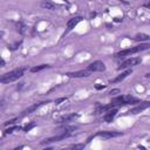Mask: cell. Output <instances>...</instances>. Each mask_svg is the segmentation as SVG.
Here are the masks:
<instances>
[{
  "mask_svg": "<svg viewBox=\"0 0 150 150\" xmlns=\"http://www.w3.org/2000/svg\"><path fill=\"white\" fill-rule=\"evenodd\" d=\"M25 70H26L25 68H16V69H14V70H12V71L5 73L4 75H1V77H0V82L4 83V84H5V83L13 82V81H15V80L22 77Z\"/></svg>",
  "mask_w": 150,
  "mask_h": 150,
  "instance_id": "1",
  "label": "cell"
},
{
  "mask_svg": "<svg viewBox=\"0 0 150 150\" xmlns=\"http://www.w3.org/2000/svg\"><path fill=\"white\" fill-rule=\"evenodd\" d=\"M150 48V45L149 43H143V45H138V46H135L132 48H128V49H124V50H121L118 53L115 54V57H123V56H127V55H131V54H135V53H138V52H142V50H145Z\"/></svg>",
  "mask_w": 150,
  "mask_h": 150,
  "instance_id": "2",
  "label": "cell"
},
{
  "mask_svg": "<svg viewBox=\"0 0 150 150\" xmlns=\"http://www.w3.org/2000/svg\"><path fill=\"white\" fill-rule=\"evenodd\" d=\"M115 107H120V105H125V104H134V103H137L138 100L131 95H121V96H117L115 97L112 101H111Z\"/></svg>",
  "mask_w": 150,
  "mask_h": 150,
  "instance_id": "3",
  "label": "cell"
},
{
  "mask_svg": "<svg viewBox=\"0 0 150 150\" xmlns=\"http://www.w3.org/2000/svg\"><path fill=\"white\" fill-rule=\"evenodd\" d=\"M142 62V59L141 57H130V59H127L124 60L120 66H118V70H122V69H125V68H129V67H132V66H136L138 63Z\"/></svg>",
  "mask_w": 150,
  "mask_h": 150,
  "instance_id": "4",
  "label": "cell"
},
{
  "mask_svg": "<svg viewBox=\"0 0 150 150\" xmlns=\"http://www.w3.org/2000/svg\"><path fill=\"white\" fill-rule=\"evenodd\" d=\"M86 69L89 70L90 73H94V71H103V70H105V64L102 61H94L90 64H88Z\"/></svg>",
  "mask_w": 150,
  "mask_h": 150,
  "instance_id": "5",
  "label": "cell"
},
{
  "mask_svg": "<svg viewBox=\"0 0 150 150\" xmlns=\"http://www.w3.org/2000/svg\"><path fill=\"white\" fill-rule=\"evenodd\" d=\"M70 134L69 132H63L61 135H57V136H54V137H50V138H47L45 141H42V144H49V143H54V142H59V141H62L67 137H69Z\"/></svg>",
  "mask_w": 150,
  "mask_h": 150,
  "instance_id": "6",
  "label": "cell"
},
{
  "mask_svg": "<svg viewBox=\"0 0 150 150\" xmlns=\"http://www.w3.org/2000/svg\"><path fill=\"white\" fill-rule=\"evenodd\" d=\"M121 135L122 132H117V131H98L95 136H100L103 138H112V137H118Z\"/></svg>",
  "mask_w": 150,
  "mask_h": 150,
  "instance_id": "7",
  "label": "cell"
},
{
  "mask_svg": "<svg viewBox=\"0 0 150 150\" xmlns=\"http://www.w3.org/2000/svg\"><path fill=\"white\" fill-rule=\"evenodd\" d=\"M149 107H150V102H149V101H145V102H142L139 105H137V107L130 109L128 112L135 115V114H138V112H141L142 110H144V109H146V108H149Z\"/></svg>",
  "mask_w": 150,
  "mask_h": 150,
  "instance_id": "8",
  "label": "cell"
},
{
  "mask_svg": "<svg viewBox=\"0 0 150 150\" xmlns=\"http://www.w3.org/2000/svg\"><path fill=\"white\" fill-rule=\"evenodd\" d=\"M66 75L69 76V77H84V76H89L90 75V71L87 70V69H81V70H77V71L67 73Z\"/></svg>",
  "mask_w": 150,
  "mask_h": 150,
  "instance_id": "9",
  "label": "cell"
},
{
  "mask_svg": "<svg viewBox=\"0 0 150 150\" xmlns=\"http://www.w3.org/2000/svg\"><path fill=\"white\" fill-rule=\"evenodd\" d=\"M82 16H74V18H71L68 22H67V32H69V30H71L73 28H75V26L79 23V22H81L82 21Z\"/></svg>",
  "mask_w": 150,
  "mask_h": 150,
  "instance_id": "10",
  "label": "cell"
},
{
  "mask_svg": "<svg viewBox=\"0 0 150 150\" xmlns=\"http://www.w3.org/2000/svg\"><path fill=\"white\" fill-rule=\"evenodd\" d=\"M131 73H132V70H131V69H128V70L123 71L122 74H120L118 76H116V77H115L114 80H111V81H110V83H116V82H121L122 80H124V79H125V77H127L128 75H130Z\"/></svg>",
  "mask_w": 150,
  "mask_h": 150,
  "instance_id": "11",
  "label": "cell"
},
{
  "mask_svg": "<svg viewBox=\"0 0 150 150\" xmlns=\"http://www.w3.org/2000/svg\"><path fill=\"white\" fill-rule=\"evenodd\" d=\"M116 114H117V109L116 108H112V109H110V110H108V112L103 116V118H104V121L105 122H111L112 121V118L116 116Z\"/></svg>",
  "mask_w": 150,
  "mask_h": 150,
  "instance_id": "12",
  "label": "cell"
},
{
  "mask_svg": "<svg viewBox=\"0 0 150 150\" xmlns=\"http://www.w3.org/2000/svg\"><path fill=\"white\" fill-rule=\"evenodd\" d=\"M45 103H47V102H39V103H35V104H33V105H30L29 108H27L25 111H23V115H27V114H30V112H33L34 110H36L40 105H42V104H45Z\"/></svg>",
  "mask_w": 150,
  "mask_h": 150,
  "instance_id": "13",
  "label": "cell"
},
{
  "mask_svg": "<svg viewBox=\"0 0 150 150\" xmlns=\"http://www.w3.org/2000/svg\"><path fill=\"white\" fill-rule=\"evenodd\" d=\"M134 39L136 41H148V40H150V35L144 34V33H139V34H136Z\"/></svg>",
  "mask_w": 150,
  "mask_h": 150,
  "instance_id": "14",
  "label": "cell"
},
{
  "mask_svg": "<svg viewBox=\"0 0 150 150\" xmlns=\"http://www.w3.org/2000/svg\"><path fill=\"white\" fill-rule=\"evenodd\" d=\"M75 117H77V114H70V115H67V116H62L57 122H59V123H62V122H69L70 120H73V118H75Z\"/></svg>",
  "mask_w": 150,
  "mask_h": 150,
  "instance_id": "15",
  "label": "cell"
},
{
  "mask_svg": "<svg viewBox=\"0 0 150 150\" xmlns=\"http://www.w3.org/2000/svg\"><path fill=\"white\" fill-rule=\"evenodd\" d=\"M48 67H49L48 64L35 66V67H32V68H30V71H32V73H36V71H40V70H42V69H45V68H48Z\"/></svg>",
  "mask_w": 150,
  "mask_h": 150,
  "instance_id": "16",
  "label": "cell"
},
{
  "mask_svg": "<svg viewBox=\"0 0 150 150\" xmlns=\"http://www.w3.org/2000/svg\"><path fill=\"white\" fill-rule=\"evenodd\" d=\"M41 6H42L43 8H48V9H54V8H55V6H54L52 2H48V1L41 2Z\"/></svg>",
  "mask_w": 150,
  "mask_h": 150,
  "instance_id": "17",
  "label": "cell"
},
{
  "mask_svg": "<svg viewBox=\"0 0 150 150\" xmlns=\"http://www.w3.org/2000/svg\"><path fill=\"white\" fill-rule=\"evenodd\" d=\"M19 129H20V127H11V128H8V129H6V130H5L4 135H7V134H12L13 131H15V130H19Z\"/></svg>",
  "mask_w": 150,
  "mask_h": 150,
  "instance_id": "18",
  "label": "cell"
},
{
  "mask_svg": "<svg viewBox=\"0 0 150 150\" xmlns=\"http://www.w3.org/2000/svg\"><path fill=\"white\" fill-rule=\"evenodd\" d=\"M18 30L22 34V33H23V30H25V25H23V23H21V22H19V23H18Z\"/></svg>",
  "mask_w": 150,
  "mask_h": 150,
  "instance_id": "19",
  "label": "cell"
},
{
  "mask_svg": "<svg viewBox=\"0 0 150 150\" xmlns=\"http://www.w3.org/2000/svg\"><path fill=\"white\" fill-rule=\"evenodd\" d=\"M69 148L70 149H82V148H84V144H74V145H70Z\"/></svg>",
  "mask_w": 150,
  "mask_h": 150,
  "instance_id": "20",
  "label": "cell"
},
{
  "mask_svg": "<svg viewBox=\"0 0 150 150\" xmlns=\"http://www.w3.org/2000/svg\"><path fill=\"white\" fill-rule=\"evenodd\" d=\"M34 125H35L34 123H30L29 125H26V127L23 128V131H25V132H27V131H29V130H30V129H32V128H33Z\"/></svg>",
  "mask_w": 150,
  "mask_h": 150,
  "instance_id": "21",
  "label": "cell"
},
{
  "mask_svg": "<svg viewBox=\"0 0 150 150\" xmlns=\"http://www.w3.org/2000/svg\"><path fill=\"white\" fill-rule=\"evenodd\" d=\"M15 121H16V118H13V120H9V121H6L5 123H4V125H11V124H13V123H15Z\"/></svg>",
  "mask_w": 150,
  "mask_h": 150,
  "instance_id": "22",
  "label": "cell"
},
{
  "mask_svg": "<svg viewBox=\"0 0 150 150\" xmlns=\"http://www.w3.org/2000/svg\"><path fill=\"white\" fill-rule=\"evenodd\" d=\"M95 88H96L97 90H101V89H104V88H105V86H102V84H96V86H95Z\"/></svg>",
  "mask_w": 150,
  "mask_h": 150,
  "instance_id": "23",
  "label": "cell"
},
{
  "mask_svg": "<svg viewBox=\"0 0 150 150\" xmlns=\"http://www.w3.org/2000/svg\"><path fill=\"white\" fill-rule=\"evenodd\" d=\"M117 93H120V89H111V90H110V94H111V95H115V94H117Z\"/></svg>",
  "mask_w": 150,
  "mask_h": 150,
  "instance_id": "24",
  "label": "cell"
},
{
  "mask_svg": "<svg viewBox=\"0 0 150 150\" xmlns=\"http://www.w3.org/2000/svg\"><path fill=\"white\" fill-rule=\"evenodd\" d=\"M62 101H66V97H61V98H57V100L55 101V103H56V104H59V103H61Z\"/></svg>",
  "mask_w": 150,
  "mask_h": 150,
  "instance_id": "25",
  "label": "cell"
},
{
  "mask_svg": "<svg viewBox=\"0 0 150 150\" xmlns=\"http://www.w3.org/2000/svg\"><path fill=\"white\" fill-rule=\"evenodd\" d=\"M144 7H146V8H149V9H150V1H146V2L144 4Z\"/></svg>",
  "mask_w": 150,
  "mask_h": 150,
  "instance_id": "26",
  "label": "cell"
},
{
  "mask_svg": "<svg viewBox=\"0 0 150 150\" xmlns=\"http://www.w3.org/2000/svg\"><path fill=\"white\" fill-rule=\"evenodd\" d=\"M4 64H5V61H4V60H1V67H4Z\"/></svg>",
  "mask_w": 150,
  "mask_h": 150,
  "instance_id": "27",
  "label": "cell"
},
{
  "mask_svg": "<svg viewBox=\"0 0 150 150\" xmlns=\"http://www.w3.org/2000/svg\"><path fill=\"white\" fill-rule=\"evenodd\" d=\"M62 1H63V2H67V4H68V2H69V1H68V0H62Z\"/></svg>",
  "mask_w": 150,
  "mask_h": 150,
  "instance_id": "28",
  "label": "cell"
}]
</instances>
